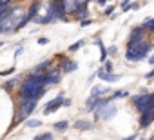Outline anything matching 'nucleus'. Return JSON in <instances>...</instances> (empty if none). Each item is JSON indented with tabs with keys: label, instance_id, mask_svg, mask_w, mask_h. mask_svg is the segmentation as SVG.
<instances>
[{
	"label": "nucleus",
	"instance_id": "obj_1",
	"mask_svg": "<svg viewBox=\"0 0 154 140\" xmlns=\"http://www.w3.org/2000/svg\"><path fill=\"white\" fill-rule=\"evenodd\" d=\"M38 100H40V98H36V97H20V100H18V109H17L15 120H13V127L29 118V115L35 111Z\"/></svg>",
	"mask_w": 154,
	"mask_h": 140
},
{
	"label": "nucleus",
	"instance_id": "obj_2",
	"mask_svg": "<svg viewBox=\"0 0 154 140\" xmlns=\"http://www.w3.org/2000/svg\"><path fill=\"white\" fill-rule=\"evenodd\" d=\"M132 104L140 113H149L154 109V93H141L132 97Z\"/></svg>",
	"mask_w": 154,
	"mask_h": 140
},
{
	"label": "nucleus",
	"instance_id": "obj_3",
	"mask_svg": "<svg viewBox=\"0 0 154 140\" xmlns=\"http://www.w3.org/2000/svg\"><path fill=\"white\" fill-rule=\"evenodd\" d=\"M116 106L112 104V100H107V102H103V104H100V106H96L94 107V120H98V118H103V120H109V118H112L114 115H116Z\"/></svg>",
	"mask_w": 154,
	"mask_h": 140
},
{
	"label": "nucleus",
	"instance_id": "obj_4",
	"mask_svg": "<svg viewBox=\"0 0 154 140\" xmlns=\"http://www.w3.org/2000/svg\"><path fill=\"white\" fill-rule=\"evenodd\" d=\"M150 49H152V44L143 46V47H127V51H125V58H127L129 62H140V60H143V58L149 55Z\"/></svg>",
	"mask_w": 154,
	"mask_h": 140
},
{
	"label": "nucleus",
	"instance_id": "obj_5",
	"mask_svg": "<svg viewBox=\"0 0 154 140\" xmlns=\"http://www.w3.org/2000/svg\"><path fill=\"white\" fill-rule=\"evenodd\" d=\"M40 6H42V0H33L31 2V6H29V11L26 13V17L18 22V26H17V31L18 29H22V27H26V24H29L35 17H36V13L40 11Z\"/></svg>",
	"mask_w": 154,
	"mask_h": 140
},
{
	"label": "nucleus",
	"instance_id": "obj_6",
	"mask_svg": "<svg viewBox=\"0 0 154 140\" xmlns=\"http://www.w3.org/2000/svg\"><path fill=\"white\" fill-rule=\"evenodd\" d=\"M60 77H62V69L54 67V69H47L45 71V86H53V84H58L60 82Z\"/></svg>",
	"mask_w": 154,
	"mask_h": 140
},
{
	"label": "nucleus",
	"instance_id": "obj_7",
	"mask_svg": "<svg viewBox=\"0 0 154 140\" xmlns=\"http://www.w3.org/2000/svg\"><path fill=\"white\" fill-rule=\"evenodd\" d=\"M62 100H63V97H62V95H58L54 100L47 102V104H45V107H44V115H49V113L56 111L58 107H62Z\"/></svg>",
	"mask_w": 154,
	"mask_h": 140
},
{
	"label": "nucleus",
	"instance_id": "obj_8",
	"mask_svg": "<svg viewBox=\"0 0 154 140\" xmlns=\"http://www.w3.org/2000/svg\"><path fill=\"white\" fill-rule=\"evenodd\" d=\"M80 0H62V8H63V13L65 15H72L78 8Z\"/></svg>",
	"mask_w": 154,
	"mask_h": 140
},
{
	"label": "nucleus",
	"instance_id": "obj_9",
	"mask_svg": "<svg viewBox=\"0 0 154 140\" xmlns=\"http://www.w3.org/2000/svg\"><path fill=\"white\" fill-rule=\"evenodd\" d=\"M51 4H53V9H54V17L58 20H67V17L63 13V8H62V0H51Z\"/></svg>",
	"mask_w": 154,
	"mask_h": 140
},
{
	"label": "nucleus",
	"instance_id": "obj_10",
	"mask_svg": "<svg viewBox=\"0 0 154 140\" xmlns=\"http://www.w3.org/2000/svg\"><path fill=\"white\" fill-rule=\"evenodd\" d=\"M96 77H98V78H102V80H105V82H116V80H120V75L107 73V71H103V67H102L100 71L96 73Z\"/></svg>",
	"mask_w": 154,
	"mask_h": 140
},
{
	"label": "nucleus",
	"instance_id": "obj_11",
	"mask_svg": "<svg viewBox=\"0 0 154 140\" xmlns=\"http://www.w3.org/2000/svg\"><path fill=\"white\" fill-rule=\"evenodd\" d=\"M76 67H78V65H76V62H72V60H69V58H63V60H62V67H60V69H62L63 73H72Z\"/></svg>",
	"mask_w": 154,
	"mask_h": 140
},
{
	"label": "nucleus",
	"instance_id": "obj_12",
	"mask_svg": "<svg viewBox=\"0 0 154 140\" xmlns=\"http://www.w3.org/2000/svg\"><path fill=\"white\" fill-rule=\"evenodd\" d=\"M93 127H94V124L93 122H87V120H76L74 122V129H78V131H89Z\"/></svg>",
	"mask_w": 154,
	"mask_h": 140
},
{
	"label": "nucleus",
	"instance_id": "obj_13",
	"mask_svg": "<svg viewBox=\"0 0 154 140\" xmlns=\"http://www.w3.org/2000/svg\"><path fill=\"white\" fill-rule=\"evenodd\" d=\"M154 122V116H152V113L149 111V113H141V116H140V126L141 127H147V126H150Z\"/></svg>",
	"mask_w": 154,
	"mask_h": 140
},
{
	"label": "nucleus",
	"instance_id": "obj_14",
	"mask_svg": "<svg viewBox=\"0 0 154 140\" xmlns=\"http://www.w3.org/2000/svg\"><path fill=\"white\" fill-rule=\"evenodd\" d=\"M51 67V58H47V60H44V62H40L35 69H33V73H44L45 69H49Z\"/></svg>",
	"mask_w": 154,
	"mask_h": 140
},
{
	"label": "nucleus",
	"instance_id": "obj_15",
	"mask_svg": "<svg viewBox=\"0 0 154 140\" xmlns=\"http://www.w3.org/2000/svg\"><path fill=\"white\" fill-rule=\"evenodd\" d=\"M67 127H69V122H67V120H60V122H54V124H53V129L58 131V133H63Z\"/></svg>",
	"mask_w": 154,
	"mask_h": 140
},
{
	"label": "nucleus",
	"instance_id": "obj_16",
	"mask_svg": "<svg viewBox=\"0 0 154 140\" xmlns=\"http://www.w3.org/2000/svg\"><path fill=\"white\" fill-rule=\"evenodd\" d=\"M145 29L143 27H134L132 31H131V37L129 38H145Z\"/></svg>",
	"mask_w": 154,
	"mask_h": 140
},
{
	"label": "nucleus",
	"instance_id": "obj_17",
	"mask_svg": "<svg viewBox=\"0 0 154 140\" xmlns=\"http://www.w3.org/2000/svg\"><path fill=\"white\" fill-rule=\"evenodd\" d=\"M109 91V88H102V86H96V88H93V91H91V97H100V95H105Z\"/></svg>",
	"mask_w": 154,
	"mask_h": 140
},
{
	"label": "nucleus",
	"instance_id": "obj_18",
	"mask_svg": "<svg viewBox=\"0 0 154 140\" xmlns=\"http://www.w3.org/2000/svg\"><path fill=\"white\" fill-rule=\"evenodd\" d=\"M141 27H143L145 31H154V18H147V20L141 24Z\"/></svg>",
	"mask_w": 154,
	"mask_h": 140
},
{
	"label": "nucleus",
	"instance_id": "obj_19",
	"mask_svg": "<svg viewBox=\"0 0 154 140\" xmlns=\"http://www.w3.org/2000/svg\"><path fill=\"white\" fill-rule=\"evenodd\" d=\"M125 97H129L127 91H114V93H112V100H116V98H125Z\"/></svg>",
	"mask_w": 154,
	"mask_h": 140
},
{
	"label": "nucleus",
	"instance_id": "obj_20",
	"mask_svg": "<svg viewBox=\"0 0 154 140\" xmlns=\"http://www.w3.org/2000/svg\"><path fill=\"white\" fill-rule=\"evenodd\" d=\"M85 44V40H78V42H76V44H72V46H69V51L72 53V51H76V49H80L82 46Z\"/></svg>",
	"mask_w": 154,
	"mask_h": 140
},
{
	"label": "nucleus",
	"instance_id": "obj_21",
	"mask_svg": "<svg viewBox=\"0 0 154 140\" xmlns=\"http://www.w3.org/2000/svg\"><path fill=\"white\" fill-rule=\"evenodd\" d=\"M53 138V133H42V135H36V140H51Z\"/></svg>",
	"mask_w": 154,
	"mask_h": 140
},
{
	"label": "nucleus",
	"instance_id": "obj_22",
	"mask_svg": "<svg viewBox=\"0 0 154 140\" xmlns=\"http://www.w3.org/2000/svg\"><path fill=\"white\" fill-rule=\"evenodd\" d=\"M42 122L40 120H27V127H40Z\"/></svg>",
	"mask_w": 154,
	"mask_h": 140
},
{
	"label": "nucleus",
	"instance_id": "obj_23",
	"mask_svg": "<svg viewBox=\"0 0 154 140\" xmlns=\"http://www.w3.org/2000/svg\"><path fill=\"white\" fill-rule=\"evenodd\" d=\"M13 73H15V65L6 69V71H0V77H8V75H13Z\"/></svg>",
	"mask_w": 154,
	"mask_h": 140
},
{
	"label": "nucleus",
	"instance_id": "obj_24",
	"mask_svg": "<svg viewBox=\"0 0 154 140\" xmlns=\"http://www.w3.org/2000/svg\"><path fill=\"white\" fill-rule=\"evenodd\" d=\"M15 86H17V80H9V82H6V84H4V88H6L8 91H11Z\"/></svg>",
	"mask_w": 154,
	"mask_h": 140
},
{
	"label": "nucleus",
	"instance_id": "obj_25",
	"mask_svg": "<svg viewBox=\"0 0 154 140\" xmlns=\"http://www.w3.org/2000/svg\"><path fill=\"white\" fill-rule=\"evenodd\" d=\"M116 53H118V47H116V46H111V47L107 49V55H116Z\"/></svg>",
	"mask_w": 154,
	"mask_h": 140
},
{
	"label": "nucleus",
	"instance_id": "obj_26",
	"mask_svg": "<svg viewBox=\"0 0 154 140\" xmlns=\"http://www.w3.org/2000/svg\"><path fill=\"white\" fill-rule=\"evenodd\" d=\"M91 22H93V20H89V18H84V20H80V26H82V27H87Z\"/></svg>",
	"mask_w": 154,
	"mask_h": 140
},
{
	"label": "nucleus",
	"instance_id": "obj_27",
	"mask_svg": "<svg viewBox=\"0 0 154 140\" xmlns=\"http://www.w3.org/2000/svg\"><path fill=\"white\" fill-rule=\"evenodd\" d=\"M112 11H114V8H112V6H109V8H105V11H103V15H111Z\"/></svg>",
	"mask_w": 154,
	"mask_h": 140
},
{
	"label": "nucleus",
	"instance_id": "obj_28",
	"mask_svg": "<svg viewBox=\"0 0 154 140\" xmlns=\"http://www.w3.org/2000/svg\"><path fill=\"white\" fill-rule=\"evenodd\" d=\"M47 42H49V40H47L45 37H42V38H38V44H40V46H45Z\"/></svg>",
	"mask_w": 154,
	"mask_h": 140
},
{
	"label": "nucleus",
	"instance_id": "obj_29",
	"mask_svg": "<svg viewBox=\"0 0 154 140\" xmlns=\"http://www.w3.org/2000/svg\"><path fill=\"white\" fill-rule=\"evenodd\" d=\"M138 8H140V4H138V2H134V4H131V6H129V9H138Z\"/></svg>",
	"mask_w": 154,
	"mask_h": 140
},
{
	"label": "nucleus",
	"instance_id": "obj_30",
	"mask_svg": "<svg viewBox=\"0 0 154 140\" xmlns=\"http://www.w3.org/2000/svg\"><path fill=\"white\" fill-rule=\"evenodd\" d=\"M20 55H22V47H18V49H17V51H15V58H18V56H20Z\"/></svg>",
	"mask_w": 154,
	"mask_h": 140
},
{
	"label": "nucleus",
	"instance_id": "obj_31",
	"mask_svg": "<svg viewBox=\"0 0 154 140\" xmlns=\"http://www.w3.org/2000/svg\"><path fill=\"white\" fill-rule=\"evenodd\" d=\"M62 106H71V100H69V98H63V100H62Z\"/></svg>",
	"mask_w": 154,
	"mask_h": 140
},
{
	"label": "nucleus",
	"instance_id": "obj_32",
	"mask_svg": "<svg viewBox=\"0 0 154 140\" xmlns=\"http://www.w3.org/2000/svg\"><path fill=\"white\" fill-rule=\"evenodd\" d=\"M152 77H154V69H152V71H149V73L145 75V78H152Z\"/></svg>",
	"mask_w": 154,
	"mask_h": 140
},
{
	"label": "nucleus",
	"instance_id": "obj_33",
	"mask_svg": "<svg viewBox=\"0 0 154 140\" xmlns=\"http://www.w3.org/2000/svg\"><path fill=\"white\" fill-rule=\"evenodd\" d=\"M149 64H150V65H154V53L149 56Z\"/></svg>",
	"mask_w": 154,
	"mask_h": 140
},
{
	"label": "nucleus",
	"instance_id": "obj_34",
	"mask_svg": "<svg viewBox=\"0 0 154 140\" xmlns=\"http://www.w3.org/2000/svg\"><path fill=\"white\" fill-rule=\"evenodd\" d=\"M131 4V0H122V6H129Z\"/></svg>",
	"mask_w": 154,
	"mask_h": 140
},
{
	"label": "nucleus",
	"instance_id": "obj_35",
	"mask_svg": "<svg viewBox=\"0 0 154 140\" xmlns=\"http://www.w3.org/2000/svg\"><path fill=\"white\" fill-rule=\"evenodd\" d=\"M0 33H2V27H0Z\"/></svg>",
	"mask_w": 154,
	"mask_h": 140
},
{
	"label": "nucleus",
	"instance_id": "obj_36",
	"mask_svg": "<svg viewBox=\"0 0 154 140\" xmlns=\"http://www.w3.org/2000/svg\"><path fill=\"white\" fill-rule=\"evenodd\" d=\"M0 46H2V42H0Z\"/></svg>",
	"mask_w": 154,
	"mask_h": 140
},
{
	"label": "nucleus",
	"instance_id": "obj_37",
	"mask_svg": "<svg viewBox=\"0 0 154 140\" xmlns=\"http://www.w3.org/2000/svg\"><path fill=\"white\" fill-rule=\"evenodd\" d=\"M15 2H17V0H15Z\"/></svg>",
	"mask_w": 154,
	"mask_h": 140
},
{
	"label": "nucleus",
	"instance_id": "obj_38",
	"mask_svg": "<svg viewBox=\"0 0 154 140\" xmlns=\"http://www.w3.org/2000/svg\"><path fill=\"white\" fill-rule=\"evenodd\" d=\"M89 2H91V0H89Z\"/></svg>",
	"mask_w": 154,
	"mask_h": 140
},
{
	"label": "nucleus",
	"instance_id": "obj_39",
	"mask_svg": "<svg viewBox=\"0 0 154 140\" xmlns=\"http://www.w3.org/2000/svg\"><path fill=\"white\" fill-rule=\"evenodd\" d=\"M152 33H154V31H152Z\"/></svg>",
	"mask_w": 154,
	"mask_h": 140
}]
</instances>
